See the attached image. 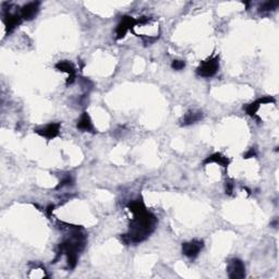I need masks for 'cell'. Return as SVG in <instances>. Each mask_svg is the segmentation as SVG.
Wrapping results in <instances>:
<instances>
[{
  "label": "cell",
  "mask_w": 279,
  "mask_h": 279,
  "mask_svg": "<svg viewBox=\"0 0 279 279\" xmlns=\"http://www.w3.org/2000/svg\"><path fill=\"white\" fill-rule=\"evenodd\" d=\"M128 208L133 214L129 233L121 235L124 244L141 243L147 240L154 231L157 224L156 216L147 211L142 199L132 201L128 204Z\"/></svg>",
  "instance_id": "obj_1"
},
{
  "label": "cell",
  "mask_w": 279,
  "mask_h": 279,
  "mask_svg": "<svg viewBox=\"0 0 279 279\" xmlns=\"http://www.w3.org/2000/svg\"><path fill=\"white\" fill-rule=\"evenodd\" d=\"M218 69H220V56H215L202 61L196 69V73L202 78H212L217 73Z\"/></svg>",
  "instance_id": "obj_2"
},
{
  "label": "cell",
  "mask_w": 279,
  "mask_h": 279,
  "mask_svg": "<svg viewBox=\"0 0 279 279\" xmlns=\"http://www.w3.org/2000/svg\"><path fill=\"white\" fill-rule=\"evenodd\" d=\"M10 8V3H8V8H3V23H5L7 33L14 32L15 28L19 27L23 21L20 15V12L19 14H11Z\"/></svg>",
  "instance_id": "obj_3"
},
{
  "label": "cell",
  "mask_w": 279,
  "mask_h": 279,
  "mask_svg": "<svg viewBox=\"0 0 279 279\" xmlns=\"http://www.w3.org/2000/svg\"><path fill=\"white\" fill-rule=\"evenodd\" d=\"M227 273L231 279H242L246 277V266L240 259H231L227 266Z\"/></svg>",
  "instance_id": "obj_4"
},
{
  "label": "cell",
  "mask_w": 279,
  "mask_h": 279,
  "mask_svg": "<svg viewBox=\"0 0 279 279\" xmlns=\"http://www.w3.org/2000/svg\"><path fill=\"white\" fill-rule=\"evenodd\" d=\"M137 24V19L132 18L130 15H124L120 21L117 29H116V38L117 40H122L126 36L129 31H133Z\"/></svg>",
  "instance_id": "obj_5"
},
{
  "label": "cell",
  "mask_w": 279,
  "mask_h": 279,
  "mask_svg": "<svg viewBox=\"0 0 279 279\" xmlns=\"http://www.w3.org/2000/svg\"><path fill=\"white\" fill-rule=\"evenodd\" d=\"M203 248L204 242L202 240H192L190 242L182 244V253L189 259L194 260L200 254Z\"/></svg>",
  "instance_id": "obj_6"
},
{
  "label": "cell",
  "mask_w": 279,
  "mask_h": 279,
  "mask_svg": "<svg viewBox=\"0 0 279 279\" xmlns=\"http://www.w3.org/2000/svg\"><path fill=\"white\" fill-rule=\"evenodd\" d=\"M270 103H275V98L272 96H263L262 98H259V100L251 103V104H248L243 107V109L247 111V114L249 116H251L253 118H256L259 121H261V119L257 117L256 113L257 110L260 109L261 105L264 104H270Z\"/></svg>",
  "instance_id": "obj_7"
},
{
  "label": "cell",
  "mask_w": 279,
  "mask_h": 279,
  "mask_svg": "<svg viewBox=\"0 0 279 279\" xmlns=\"http://www.w3.org/2000/svg\"><path fill=\"white\" fill-rule=\"evenodd\" d=\"M60 128H61V124L59 122H54L47 124V126L42 127L40 129H36L35 133H37L38 135L45 137L47 140H53L59 135Z\"/></svg>",
  "instance_id": "obj_8"
},
{
  "label": "cell",
  "mask_w": 279,
  "mask_h": 279,
  "mask_svg": "<svg viewBox=\"0 0 279 279\" xmlns=\"http://www.w3.org/2000/svg\"><path fill=\"white\" fill-rule=\"evenodd\" d=\"M56 69L61 72H67L68 73V79H67V87L69 85L73 84L74 81L76 79V70L75 67L68 60H63V61H59L56 64Z\"/></svg>",
  "instance_id": "obj_9"
},
{
  "label": "cell",
  "mask_w": 279,
  "mask_h": 279,
  "mask_svg": "<svg viewBox=\"0 0 279 279\" xmlns=\"http://www.w3.org/2000/svg\"><path fill=\"white\" fill-rule=\"evenodd\" d=\"M41 2L33 1L29 2L27 5H24L20 10V15L22 20L24 21H31L37 15L38 11H40Z\"/></svg>",
  "instance_id": "obj_10"
},
{
  "label": "cell",
  "mask_w": 279,
  "mask_h": 279,
  "mask_svg": "<svg viewBox=\"0 0 279 279\" xmlns=\"http://www.w3.org/2000/svg\"><path fill=\"white\" fill-rule=\"evenodd\" d=\"M203 118V113L200 110H189L188 113L183 116L180 124L182 127H188L191 126V124H194L196 122H199L200 120Z\"/></svg>",
  "instance_id": "obj_11"
},
{
  "label": "cell",
  "mask_w": 279,
  "mask_h": 279,
  "mask_svg": "<svg viewBox=\"0 0 279 279\" xmlns=\"http://www.w3.org/2000/svg\"><path fill=\"white\" fill-rule=\"evenodd\" d=\"M76 128L83 132H92V133L95 132L91 117H89V115L87 111H84V113L81 115L80 119L78 120V123H76Z\"/></svg>",
  "instance_id": "obj_12"
},
{
  "label": "cell",
  "mask_w": 279,
  "mask_h": 279,
  "mask_svg": "<svg viewBox=\"0 0 279 279\" xmlns=\"http://www.w3.org/2000/svg\"><path fill=\"white\" fill-rule=\"evenodd\" d=\"M212 162H215V164H218L222 167H228L230 164V160L220 153H215V154H213V155L208 156L207 158H205V161L203 162V165L212 164Z\"/></svg>",
  "instance_id": "obj_13"
},
{
  "label": "cell",
  "mask_w": 279,
  "mask_h": 279,
  "mask_svg": "<svg viewBox=\"0 0 279 279\" xmlns=\"http://www.w3.org/2000/svg\"><path fill=\"white\" fill-rule=\"evenodd\" d=\"M278 1H267V2H264L262 3V6L260 7L259 11L260 12H268V11H273L276 9L278 7Z\"/></svg>",
  "instance_id": "obj_14"
},
{
  "label": "cell",
  "mask_w": 279,
  "mask_h": 279,
  "mask_svg": "<svg viewBox=\"0 0 279 279\" xmlns=\"http://www.w3.org/2000/svg\"><path fill=\"white\" fill-rule=\"evenodd\" d=\"M184 67H186V62H184L183 60H174V61L171 62V68L176 71L182 70Z\"/></svg>",
  "instance_id": "obj_15"
},
{
  "label": "cell",
  "mask_w": 279,
  "mask_h": 279,
  "mask_svg": "<svg viewBox=\"0 0 279 279\" xmlns=\"http://www.w3.org/2000/svg\"><path fill=\"white\" fill-rule=\"evenodd\" d=\"M72 182H73V180H72L71 178V176H67V177H64L61 181H60V183L57 186V188L56 189H60V188H63V187H66V186H71Z\"/></svg>",
  "instance_id": "obj_16"
},
{
  "label": "cell",
  "mask_w": 279,
  "mask_h": 279,
  "mask_svg": "<svg viewBox=\"0 0 279 279\" xmlns=\"http://www.w3.org/2000/svg\"><path fill=\"white\" fill-rule=\"evenodd\" d=\"M234 192V183L233 181H226V194L231 195Z\"/></svg>",
  "instance_id": "obj_17"
},
{
  "label": "cell",
  "mask_w": 279,
  "mask_h": 279,
  "mask_svg": "<svg viewBox=\"0 0 279 279\" xmlns=\"http://www.w3.org/2000/svg\"><path fill=\"white\" fill-rule=\"evenodd\" d=\"M256 156V151H255V148H250L249 151L244 154L243 155V158H246V160H248V158H251V157H255Z\"/></svg>",
  "instance_id": "obj_18"
},
{
  "label": "cell",
  "mask_w": 279,
  "mask_h": 279,
  "mask_svg": "<svg viewBox=\"0 0 279 279\" xmlns=\"http://www.w3.org/2000/svg\"><path fill=\"white\" fill-rule=\"evenodd\" d=\"M54 209H55V205H53V204H50L48 207L46 208V213H47V216L48 217H51V214H53V212H54Z\"/></svg>",
  "instance_id": "obj_19"
}]
</instances>
